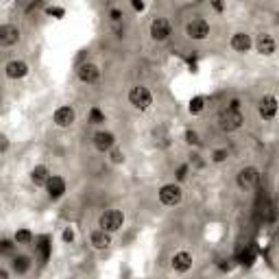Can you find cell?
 <instances>
[{
	"instance_id": "6da1fadb",
	"label": "cell",
	"mask_w": 279,
	"mask_h": 279,
	"mask_svg": "<svg viewBox=\"0 0 279 279\" xmlns=\"http://www.w3.org/2000/svg\"><path fill=\"white\" fill-rule=\"evenodd\" d=\"M242 122H245V118H242L240 109H234V107H227L218 114V129L221 131H236V129L242 127Z\"/></svg>"
},
{
	"instance_id": "7a4b0ae2",
	"label": "cell",
	"mask_w": 279,
	"mask_h": 279,
	"mask_svg": "<svg viewBox=\"0 0 279 279\" xmlns=\"http://www.w3.org/2000/svg\"><path fill=\"white\" fill-rule=\"evenodd\" d=\"M129 100H131V105L135 107V109L144 111V109L151 107L153 96H151V92H148L144 85H135V87H131V92H129Z\"/></svg>"
},
{
	"instance_id": "3957f363",
	"label": "cell",
	"mask_w": 279,
	"mask_h": 279,
	"mask_svg": "<svg viewBox=\"0 0 279 279\" xmlns=\"http://www.w3.org/2000/svg\"><path fill=\"white\" fill-rule=\"evenodd\" d=\"M100 229H105V231H118L124 225V214L120 210H107L103 216H100Z\"/></svg>"
},
{
	"instance_id": "277c9868",
	"label": "cell",
	"mask_w": 279,
	"mask_h": 279,
	"mask_svg": "<svg viewBox=\"0 0 279 279\" xmlns=\"http://www.w3.org/2000/svg\"><path fill=\"white\" fill-rule=\"evenodd\" d=\"M186 35L190 39L201 41L210 35V24H207L205 20H201V17H194V20H190L186 24Z\"/></svg>"
},
{
	"instance_id": "5b68a950",
	"label": "cell",
	"mask_w": 279,
	"mask_h": 279,
	"mask_svg": "<svg viewBox=\"0 0 279 279\" xmlns=\"http://www.w3.org/2000/svg\"><path fill=\"white\" fill-rule=\"evenodd\" d=\"M159 201L164 205H177L181 201V188L175 186V183H168L159 190Z\"/></svg>"
},
{
	"instance_id": "8992f818",
	"label": "cell",
	"mask_w": 279,
	"mask_h": 279,
	"mask_svg": "<svg viewBox=\"0 0 279 279\" xmlns=\"http://www.w3.org/2000/svg\"><path fill=\"white\" fill-rule=\"evenodd\" d=\"M170 22L168 20H164V17H157V20H153V24H151V37L155 39V41H164V39H168V35H170Z\"/></svg>"
},
{
	"instance_id": "52a82bcc",
	"label": "cell",
	"mask_w": 279,
	"mask_h": 279,
	"mask_svg": "<svg viewBox=\"0 0 279 279\" xmlns=\"http://www.w3.org/2000/svg\"><path fill=\"white\" fill-rule=\"evenodd\" d=\"M20 41V28L13 24H4L0 26V46H15Z\"/></svg>"
},
{
	"instance_id": "ba28073f",
	"label": "cell",
	"mask_w": 279,
	"mask_h": 279,
	"mask_svg": "<svg viewBox=\"0 0 279 279\" xmlns=\"http://www.w3.org/2000/svg\"><path fill=\"white\" fill-rule=\"evenodd\" d=\"M258 179H260V173L255 168H242L240 173H238V186L242 188V190H251L255 183H258Z\"/></svg>"
},
{
	"instance_id": "9c48e42d",
	"label": "cell",
	"mask_w": 279,
	"mask_h": 279,
	"mask_svg": "<svg viewBox=\"0 0 279 279\" xmlns=\"http://www.w3.org/2000/svg\"><path fill=\"white\" fill-rule=\"evenodd\" d=\"M74 118H76V114H74L72 107H59V109L55 111V124L57 127H61V129L72 127Z\"/></svg>"
},
{
	"instance_id": "30bf717a",
	"label": "cell",
	"mask_w": 279,
	"mask_h": 279,
	"mask_svg": "<svg viewBox=\"0 0 279 279\" xmlns=\"http://www.w3.org/2000/svg\"><path fill=\"white\" fill-rule=\"evenodd\" d=\"M46 188H48L50 199H59V197H63V192H66V181L57 175H50L48 181H46Z\"/></svg>"
},
{
	"instance_id": "8fae6325",
	"label": "cell",
	"mask_w": 279,
	"mask_h": 279,
	"mask_svg": "<svg viewBox=\"0 0 279 279\" xmlns=\"http://www.w3.org/2000/svg\"><path fill=\"white\" fill-rule=\"evenodd\" d=\"M255 48H258L260 55H273L275 52V39L271 37L269 33H260L258 35V39H255Z\"/></svg>"
},
{
	"instance_id": "7c38bea8",
	"label": "cell",
	"mask_w": 279,
	"mask_h": 279,
	"mask_svg": "<svg viewBox=\"0 0 279 279\" xmlns=\"http://www.w3.org/2000/svg\"><path fill=\"white\" fill-rule=\"evenodd\" d=\"M277 114V100L275 96H264L260 100V116L264 118V120H273Z\"/></svg>"
},
{
	"instance_id": "4fadbf2b",
	"label": "cell",
	"mask_w": 279,
	"mask_h": 279,
	"mask_svg": "<svg viewBox=\"0 0 279 279\" xmlns=\"http://www.w3.org/2000/svg\"><path fill=\"white\" fill-rule=\"evenodd\" d=\"M79 79L83 83H96L100 79L98 66H94V63H83V66L79 68Z\"/></svg>"
},
{
	"instance_id": "5bb4252c",
	"label": "cell",
	"mask_w": 279,
	"mask_h": 279,
	"mask_svg": "<svg viewBox=\"0 0 279 279\" xmlns=\"http://www.w3.org/2000/svg\"><path fill=\"white\" fill-rule=\"evenodd\" d=\"M173 269L179 271V273L190 271V269H192V255H190L188 251L175 253V258H173Z\"/></svg>"
},
{
	"instance_id": "9a60e30c",
	"label": "cell",
	"mask_w": 279,
	"mask_h": 279,
	"mask_svg": "<svg viewBox=\"0 0 279 279\" xmlns=\"http://www.w3.org/2000/svg\"><path fill=\"white\" fill-rule=\"evenodd\" d=\"M114 142H116V138H114V133H109V131H98L94 135V146L103 153L109 151V148L114 146Z\"/></svg>"
},
{
	"instance_id": "2e32d148",
	"label": "cell",
	"mask_w": 279,
	"mask_h": 279,
	"mask_svg": "<svg viewBox=\"0 0 279 279\" xmlns=\"http://www.w3.org/2000/svg\"><path fill=\"white\" fill-rule=\"evenodd\" d=\"M7 76L9 79H22V76H26V72H28V66L24 61H11V63H7Z\"/></svg>"
},
{
	"instance_id": "e0dca14e",
	"label": "cell",
	"mask_w": 279,
	"mask_h": 279,
	"mask_svg": "<svg viewBox=\"0 0 279 279\" xmlns=\"http://www.w3.org/2000/svg\"><path fill=\"white\" fill-rule=\"evenodd\" d=\"M92 245L96 247V249H107V247L111 245L109 231H105V229H96V231H92Z\"/></svg>"
},
{
	"instance_id": "ac0fdd59",
	"label": "cell",
	"mask_w": 279,
	"mask_h": 279,
	"mask_svg": "<svg viewBox=\"0 0 279 279\" xmlns=\"http://www.w3.org/2000/svg\"><path fill=\"white\" fill-rule=\"evenodd\" d=\"M231 48L238 50V52H247L249 48H251V39H249V35L236 33L234 37H231Z\"/></svg>"
},
{
	"instance_id": "d6986e66",
	"label": "cell",
	"mask_w": 279,
	"mask_h": 279,
	"mask_svg": "<svg viewBox=\"0 0 279 279\" xmlns=\"http://www.w3.org/2000/svg\"><path fill=\"white\" fill-rule=\"evenodd\" d=\"M48 177H50V170L46 168V166H35V168L31 170V181L35 183V186H46Z\"/></svg>"
},
{
	"instance_id": "ffe728a7",
	"label": "cell",
	"mask_w": 279,
	"mask_h": 279,
	"mask_svg": "<svg viewBox=\"0 0 279 279\" xmlns=\"http://www.w3.org/2000/svg\"><path fill=\"white\" fill-rule=\"evenodd\" d=\"M28 266H31V260H28L26 255H17V258H13V271L15 273H26Z\"/></svg>"
},
{
	"instance_id": "44dd1931",
	"label": "cell",
	"mask_w": 279,
	"mask_h": 279,
	"mask_svg": "<svg viewBox=\"0 0 279 279\" xmlns=\"http://www.w3.org/2000/svg\"><path fill=\"white\" fill-rule=\"evenodd\" d=\"M31 240H33V234L28 229H20L15 234V242H17V245H28Z\"/></svg>"
},
{
	"instance_id": "7402d4cb",
	"label": "cell",
	"mask_w": 279,
	"mask_h": 279,
	"mask_svg": "<svg viewBox=\"0 0 279 279\" xmlns=\"http://www.w3.org/2000/svg\"><path fill=\"white\" fill-rule=\"evenodd\" d=\"M203 107H205V100L201 96L190 100V111H192V114H201V111H203Z\"/></svg>"
},
{
	"instance_id": "603a6c76",
	"label": "cell",
	"mask_w": 279,
	"mask_h": 279,
	"mask_svg": "<svg viewBox=\"0 0 279 279\" xmlns=\"http://www.w3.org/2000/svg\"><path fill=\"white\" fill-rule=\"evenodd\" d=\"M90 122H92V124H100V122H105V114L98 109V107H94V109L90 111Z\"/></svg>"
},
{
	"instance_id": "cb8c5ba5",
	"label": "cell",
	"mask_w": 279,
	"mask_h": 279,
	"mask_svg": "<svg viewBox=\"0 0 279 279\" xmlns=\"http://www.w3.org/2000/svg\"><path fill=\"white\" fill-rule=\"evenodd\" d=\"M39 253H41V260H48V253H50V240L48 238H41V242H39Z\"/></svg>"
},
{
	"instance_id": "d4e9b609",
	"label": "cell",
	"mask_w": 279,
	"mask_h": 279,
	"mask_svg": "<svg viewBox=\"0 0 279 279\" xmlns=\"http://www.w3.org/2000/svg\"><path fill=\"white\" fill-rule=\"evenodd\" d=\"M240 262L242 264H253V251H242V255H240Z\"/></svg>"
},
{
	"instance_id": "484cf974",
	"label": "cell",
	"mask_w": 279,
	"mask_h": 279,
	"mask_svg": "<svg viewBox=\"0 0 279 279\" xmlns=\"http://www.w3.org/2000/svg\"><path fill=\"white\" fill-rule=\"evenodd\" d=\"M13 251V242L11 240H2L0 242V253H11Z\"/></svg>"
},
{
	"instance_id": "4316f807",
	"label": "cell",
	"mask_w": 279,
	"mask_h": 279,
	"mask_svg": "<svg viewBox=\"0 0 279 279\" xmlns=\"http://www.w3.org/2000/svg\"><path fill=\"white\" fill-rule=\"evenodd\" d=\"M186 140L190 142V144H197V142H199V135L194 133V131H188V133H186Z\"/></svg>"
},
{
	"instance_id": "83f0119b",
	"label": "cell",
	"mask_w": 279,
	"mask_h": 279,
	"mask_svg": "<svg viewBox=\"0 0 279 279\" xmlns=\"http://www.w3.org/2000/svg\"><path fill=\"white\" fill-rule=\"evenodd\" d=\"M122 159H124V155H122L120 151H114V153H111V162H114V164H120Z\"/></svg>"
},
{
	"instance_id": "f1b7e54d",
	"label": "cell",
	"mask_w": 279,
	"mask_h": 279,
	"mask_svg": "<svg viewBox=\"0 0 279 279\" xmlns=\"http://www.w3.org/2000/svg\"><path fill=\"white\" fill-rule=\"evenodd\" d=\"M225 157H227V151H216L214 153V162H223Z\"/></svg>"
},
{
	"instance_id": "f546056e",
	"label": "cell",
	"mask_w": 279,
	"mask_h": 279,
	"mask_svg": "<svg viewBox=\"0 0 279 279\" xmlns=\"http://www.w3.org/2000/svg\"><path fill=\"white\" fill-rule=\"evenodd\" d=\"M63 240H66V242H72V240H74V234H72L70 229H66V231H63Z\"/></svg>"
},
{
	"instance_id": "4dcf8cb0",
	"label": "cell",
	"mask_w": 279,
	"mask_h": 279,
	"mask_svg": "<svg viewBox=\"0 0 279 279\" xmlns=\"http://www.w3.org/2000/svg\"><path fill=\"white\" fill-rule=\"evenodd\" d=\"M111 20H114V22L122 20V13H120V11H118V9H114V11H111Z\"/></svg>"
},
{
	"instance_id": "1f68e13d",
	"label": "cell",
	"mask_w": 279,
	"mask_h": 279,
	"mask_svg": "<svg viewBox=\"0 0 279 279\" xmlns=\"http://www.w3.org/2000/svg\"><path fill=\"white\" fill-rule=\"evenodd\" d=\"M212 4H214V9H216V11H223V2H221V0H212Z\"/></svg>"
},
{
	"instance_id": "d6a6232c",
	"label": "cell",
	"mask_w": 279,
	"mask_h": 279,
	"mask_svg": "<svg viewBox=\"0 0 279 279\" xmlns=\"http://www.w3.org/2000/svg\"><path fill=\"white\" fill-rule=\"evenodd\" d=\"M133 7L138 11H142V9H144V2H142V0H133Z\"/></svg>"
},
{
	"instance_id": "836d02e7",
	"label": "cell",
	"mask_w": 279,
	"mask_h": 279,
	"mask_svg": "<svg viewBox=\"0 0 279 279\" xmlns=\"http://www.w3.org/2000/svg\"><path fill=\"white\" fill-rule=\"evenodd\" d=\"M2 148H7V138H4V135H0V151H2Z\"/></svg>"
},
{
	"instance_id": "e575fe53",
	"label": "cell",
	"mask_w": 279,
	"mask_h": 279,
	"mask_svg": "<svg viewBox=\"0 0 279 279\" xmlns=\"http://www.w3.org/2000/svg\"><path fill=\"white\" fill-rule=\"evenodd\" d=\"M0 277H7V271H2V269H0Z\"/></svg>"
}]
</instances>
